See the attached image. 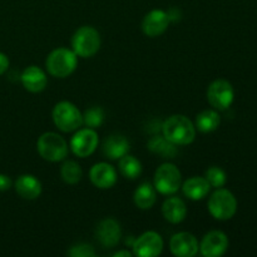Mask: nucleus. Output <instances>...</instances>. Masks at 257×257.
Masks as SVG:
<instances>
[{"label":"nucleus","instance_id":"nucleus-1","mask_svg":"<svg viewBox=\"0 0 257 257\" xmlns=\"http://www.w3.org/2000/svg\"><path fill=\"white\" fill-rule=\"evenodd\" d=\"M163 137L176 146H186L193 142L196 127L187 117L181 114L171 115L162 123Z\"/></svg>","mask_w":257,"mask_h":257},{"label":"nucleus","instance_id":"nucleus-2","mask_svg":"<svg viewBox=\"0 0 257 257\" xmlns=\"http://www.w3.org/2000/svg\"><path fill=\"white\" fill-rule=\"evenodd\" d=\"M77 54L67 48L54 49L47 57V69L53 77L65 78L72 74L77 68Z\"/></svg>","mask_w":257,"mask_h":257},{"label":"nucleus","instance_id":"nucleus-3","mask_svg":"<svg viewBox=\"0 0 257 257\" xmlns=\"http://www.w3.org/2000/svg\"><path fill=\"white\" fill-rule=\"evenodd\" d=\"M208 211L216 220L227 221L235 216L237 201L232 192L225 188H217L208 200Z\"/></svg>","mask_w":257,"mask_h":257},{"label":"nucleus","instance_id":"nucleus-4","mask_svg":"<svg viewBox=\"0 0 257 257\" xmlns=\"http://www.w3.org/2000/svg\"><path fill=\"white\" fill-rule=\"evenodd\" d=\"M37 150L40 157L49 162H59L68 155V145L62 136L54 132L43 133L37 142Z\"/></svg>","mask_w":257,"mask_h":257},{"label":"nucleus","instance_id":"nucleus-5","mask_svg":"<svg viewBox=\"0 0 257 257\" xmlns=\"http://www.w3.org/2000/svg\"><path fill=\"white\" fill-rule=\"evenodd\" d=\"M72 47L73 52L77 54V57H93L100 48L99 33L89 25L79 28L72 38Z\"/></svg>","mask_w":257,"mask_h":257},{"label":"nucleus","instance_id":"nucleus-6","mask_svg":"<svg viewBox=\"0 0 257 257\" xmlns=\"http://www.w3.org/2000/svg\"><path fill=\"white\" fill-rule=\"evenodd\" d=\"M54 124L63 132H73L83 124V114L70 102H59L53 109Z\"/></svg>","mask_w":257,"mask_h":257},{"label":"nucleus","instance_id":"nucleus-7","mask_svg":"<svg viewBox=\"0 0 257 257\" xmlns=\"http://www.w3.org/2000/svg\"><path fill=\"white\" fill-rule=\"evenodd\" d=\"M181 172L172 163H165L155 173V188L162 195H173L181 187Z\"/></svg>","mask_w":257,"mask_h":257},{"label":"nucleus","instance_id":"nucleus-8","mask_svg":"<svg viewBox=\"0 0 257 257\" xmlns=\"http://www.w3.org/2000/svg\"><path fill=\"white\" fill-rule=\"evenodd\" d=\"M235 92L228 80L217 79L210 84L207 89L208 103L215 109L225 110L232 104Z\"/></svg>","mask_w":257,"mask_h":257},{"label":"nucleus","instance_id":"nucleus-9","mask_svg":"<svg viewBox=\"0 0 257 257\" xmlns=\"http://www.w3.org/2000/svg\"><path fill=\"white\" fill-rule=\"evenodd\" d=\"M133 253L140 257H155L161 255L163 250V240L160 233L148 231L136 238L133 242Z\"/></svg>","mask_w":257,"mask_h":257},{"label":"nucleus","instance_id":"nucleus-10","mask_svg":"<svg viewBox=\"0 0 257 257\" xmlns=\"http://www.w3.org/2000/svg\"><path fill=\"white\" fill-rule=\"evenodd\" d=\"M98 135L93 128H84L79 130L70 140V148L78 157H88L92 155L97 148Z\"/></svg>","mask_w":257,"mask_h":257},{"label":"nucleus","instance_id":"nucleus-11","mask_svg":"<svg viewBox=\"0 0 257 257\" xmlns=\"http://www.w3.org/2000/svg\"><path fill=\"white\" fill-rule=\"evenodd\" d=\"M95 237L104 248H112L118 245L122 237L120 225L114 218H104L95 228Z\"/></svg>","mask_w":257,"mask_h":257},{"label":"nucleus","instance_id":"nucleus-12","mask_svg":"<svg viewBox=\"0 0 257 257\" xmlns=\"http://www.w3.org/2000/svg\"><path fill=\"white\" fill-rule=\"evenodd\" d=\"M228 248V238L222 231H210L203 236L200 250L205 257L222 256Z\"/></svg>","mask_w":257,"mask_h":257},{"label":"nucleus","instance_id":"nucleus-13","mask_svg":"<svg viewBox=\"0 0 257 257\" xmlns=\"http://www.w3.org/2000/svg\"><path fill=\"white\" fill-rule=\"evenodd\" d=\"M198 247L197 238L190 232L176 233L170 241L171 252L178 257H193L198 252Z\"/></svg>","mask_w":257,"mask_h":257},{"label":"nucleus","instance_id":"nucleus-14","mask_svg":"<svg viewBox=\"0 0 257 257\" xmlns=\"http://www.w3.org/2000/svg\"><path fill=\"white\" fill-rule=\"evenodd\" d=\"M168 24H170V19H168L167 13L161 9H155L151 10L145 17L142 22V29L146 35L156 38L167 30Z\"/></svg>","mask_w":257,"mask_h":257},{"label":"nucleus","instance_id":"nucleus-15","mask_svg":"<svg viewBox=\"0 0 257 257\" xmlns=\"http://www.w3.org/2000/svg\"><path fill=\"white\" fill-rule=\"evenodd\" d=\"M89 177L93 185L102 190L113 187L117 182V172L114 167L105 162H99L90 168Z\"/></svg>","mask_w":257,"mask_h":257},{"label":"nucleus","instance_id":"nucleus-16","mask_svg":"<svg viewBox=\"0 0 257 257\" xmlns=\"http://www.w3.org/2000/svg\"><path fill=\"white\" fill-rule=\"evenodd\" d=\"M20 80H22L25 89L32 93H39L44 90L48 83L45 73L35 65L25 68L24 72L20 75Z\"/></svg>","mask_w":257,"mask_h":257},{"label":"nucleus","instance_id":"nucleus-17","mask_svg":"<svg viewBox=\"0 0 257 257\" xmlns=\"http://www.w3.org/2000/svg\"><path fill=\"white\" fill-rule=\"evenodd\" d=\"M15 191L24 200H35L42 193V183L33 175H22L15 181Z\"/></svg>","mask_w":257,"mask_h":257},{"label":"nucleus","instance_id":"nucleus-18","mask_svg":"<svg viewBox=\"0 0 257 257\" xmlns=\"http://www.w3.org/2000/svg\"><path fill=\"white\" fill-rule=\"evenodd\" d=\"M130 151V142L122 135H112L103 143V153L110 160H119Z\"/></svg>","mask_w":257,"mask_h":257},{"label":"nucleus","instance_id":"nucleus-19","mask_svg":"<svg viewBox=\"0 0 257 257\" xmlns=\"http://www.w3.org/2000/svg\"><path fill=\"white\" fill-rule=\"evenodd\" d=\"M162 213L168 222L180 223L186 218L187 208H186L185 202L181 198L170 197L163 203Z\"/></svg>","mask_w":257,"mask_h":257},{"label":"nucleus","instance_id":"nucleus-20","mask_svg":"<svg viewBox=\"0 0 257 257\" xmlns=\"http://www.w3.org/2000/svg\"><path fill=\"white\" fill-rule=\"evenodd\" d=\"M210 183L205 177H191L182 186L183 193L193 201L202 200L203 197H206L210 192Z\"/></svg>","mask_w":257,"mask_h":257},{"label":"nucleus","instance_id":"nucleus-21","mask_svg":"<svg viewBox=\"0 0 257 257\" xmlns=\"http://www.w3.org/2000/svg\"><path fill=\"white\" fill-rule=\"evenodd\" d=\"M133 198H135V203L141 210H150L153 207V205L156 203V198H157L156 197V188L148 182L142 183L136 190Z\"/></svg>","mask_w":257,"mask_h":257},{"label":"nucleus","instance_id":"nucleus-22","mask_svg":"<svg viewBox=\"0 0 257 257\" xmlns=\"http://www.w3.org/2000/svg\"><path fill=\"white\" fill-rule=\"evenodd\" d=\"M221 123L220 114L213 109H206L198 113L196 117V125L198 131L203 133H210L213 132L218 128Z\"/></svg>","mask_w":257,"mask_h":257},{"label":"nucleus","instance_id":"nucleus-23","mask_svg":"<svg viewBox=\"0 0 257 257\" xmlns=\"http://www.w3.org/2000/svg\"><path fill=\"white\" fill-rule=\"evenodd\" d=\"M147 147L151 152L162 156L163 158H173L177 155L176 145H173L172 142H170L167 138L162 137V136H155V137L151 138Z\"/></svg>","mask_w":257,"mask_h":257},{"label":"nucleus","instance_id":"nucleus-24","mask_svg":"<svg viewBox=\"0 0 257 257\" xmlns=\"http://www.w3.org/2000/svg\"><path fill=\"white\" fill-rule=\"evenodd\" d=\"M119 171L125 178L136 180L142 173V165L137 158L127 153L122 158H119Z\"/></svg>","mask_w":257,"mask_h":257},{"label":"nucleus","instance_id":"nucleus-25","mask_svg":"<svg viewBox=\"0 0 257 257\" xmlns=\"http://www.w3.org/2000/svg\"><path fill=\"white\" fill-rule=\"evenodd\" d=\"M62 180L68 185H75L83 177V171L75 161H67L60 168Z\"/></svg>","mask_w":257,"mask_h":257},{"label":"nucleus","instance_id":"nucleus-26","mask_svg":"<svg viewBox=\"0 0 257 257\" xmlns=\"http://www.w3.org/2000/svg\"><path fill=\"white\" fill-rule=\"evenodd\" d=\"M104 120V112L100 107H92L87 109L83 114V123L88 128H99Z\"/></svg>","mask_w":257,"mask_h":257},{"label":"nucleus","instance_id":"nucleus-27","mask_svg":"<svg viewBox=\"0 0 257 257\" xmlns=\"http://www.w3.org/2000/svg\"><path fill=\"white\" fill-rule=\"evenodd\" d=\"M205 178L207 180V182L210 183L211 187H215V188L223 187L226 183V180H227L225 171L220 167H216V166L210 167L207 171H206Z\"/></svg>","mask_w":257,"mask_h":257},{"label":"nucleus","instance_id":"nucleus-28","mask_svg":"<svg viewBox=\"0 0 257 257\" xmlns=\"http://www.w3.org/2000/svg\"><path fill=\"white\" fill-rule=\"evenodd\" d=\"M68 255L72 257H94L95 252L94 248L88 243H78V245L72 246Z\"/></svg>","mask_w":257,"mask_h":257},{"label":"nucleus","instance_id":"nucleus-29","mask_svg":"<svg viewBox=\"0 0 257 257\" xmlns=\"http://www.w3.org/2000/svg\"><path fill=\"white\" fill-rule=\"evenodd\" d=\"M12 187V180L7 175H0V192L8 191Z\"/></svg>","mask_w":257,"mask_h":257},{"label":"nucleus","instance_id":"nucleus-30","mask_svg":"<svg viewBox=\"0 0 257 257\" xmlns=\"http://www.w3.org/2000/svg\"><path fill=\"white\" fill-rule=\"evenodd\" d=\"M9 68V59L4 53H0V75L4 74Z\"/></svg>","mask_w":257,"mask_h":257},{"label":"nucleus","instance_id":"nucleus-31","mask_svg":"<svg viewBox=\"0 0 257 257\" xmlns=\"http://www.w3.org/2000/svg\"><path fill=\"white\" fill-rule=\"evenodd\" d=\"M168 15V19H170V22H177V20L181 19V10H178L177 8H171L170 10H168L167 13Z\"/></svg>","mask_w":257,"mask_h":257},{"label":"nucleus","instance_id":"nucleus-32","mask_svg":"<svg viewBox=\"0 0 257 257\" xmlns=\"http://www.w3.org/2000/svg\"><path fill=\"white\" fill-rule=\"evenodd\" d=\"M114 257H131L132 256V253L130 252V251H118V252H115Z\"/></svg>","mask_w":257,"mask_h":257}]
</instances>
